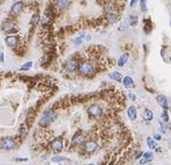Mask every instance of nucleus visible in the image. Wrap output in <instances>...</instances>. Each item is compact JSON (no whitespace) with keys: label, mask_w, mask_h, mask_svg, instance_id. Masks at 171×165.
I'll return each instance as SVG.
<instances>
[{"label":"nucleus","mask_w":171,"mask_h":165,"mask_svg":"<svg viewBox=\"0 0 171 165\" xmlns=\"http://www.w3.org/2000/svg\"><path fill=\"white\" fill-rule=\"evenodd\" d=\"M55 116H57V114H55L53 111L45 112V113L42 116L41 121H39V125H41V126H48V125H50V123L55 119Z\"/></svg>","instance_id":"obj_1"},{"label":"nucleus","mask_w":171,"mask_h":165,"mask_svg":"<svg viewBox=\"0 0 171 165\" xmlns=\"http://www.w3.org/2000/svg\"><path fill=\"white\" fill-rule=\"evenodd\" d=\"M79 72L81 73L82 75H91L94 73V67H92L91 64H88V63H84V64H81L79 66Z\"/></svg>","instance_id":"obj_2"},{"label":"nucleus","mask_w":171,"mask_h":165,"mask_svg":"<svg viewBox=\"0 0 171 165\" xmlns=\"http://www.w3.org/2000/svg\"><path fill=\"white\" fill-rule=\"evenodd\" d=\"M1 148L6 149V150L14 149L15 148V142L12 139H1Z\"/></svg>","instance_id":"obj_3"},{"label":"nucleus","mask_w":171,"mask_h":165,"mask_svg":"<svg viewBox=\"0 0 171 165\" xmlns=\"http://www.w3.org/2000/svg\"><path fill=\"white\" fill-rule=\"evenodd\" d=\"M22 9H23V3H21V1H17V3H15L13 6H12V8H11V14H12V15H17Z\"/></svg>","instance_id":"obj_4"},{"label":"nucleus","mask_w":171,"mask_h":165,"mask_svg":"<svg viewBox=\"0 0 171 165\" xmlns=\"http://www.w3.org/2000/svg\"><path fill=\"white\" fill-rule=\"evenodd\" d=\"M5 42H6L7 46H9V47H14V46H16V44H17V42H18V37H17V36H8V37H6Z\"/></svg>","instance_id":"obj_5"},{"label":"nucleus","mask_w":171,"mask_h":165,"mask_svg":"<svg viewBox=\"0 0 171 165\" xmlns=\"http://www.w3.org/2000/svg\"><path fill=\"white\" fill-rule=\"evenodd\" d=\"M88 111H89V114H91L94 117H98L102 114V110L98 105H91V106H89Z\"/></svg>","instance_id":"obj_6"},{"label":"nucleus","mask_w":171,"mask_h":165,"mask_svg":"<svg viewBox=\"0 0 171 165\" xmlns=\"http://www.w3.org/2000/svg\"><path fill=\"white\" fill-rule=\"evenodd\" d=\"M90 39V35H86V34H81V35H79L78 37L74 39V43H75L76 45H81L84 40H89Z\"/></svg>","instance_id":"obj_7"},{"label":"nucleus","mask_w":171,"mask_h":165,"mask_svg":"<svg viewBox=\"0 0 171 165\" xmlns=\"http://www.w3.org/2000/svg\"><path fill=\"white\" fill-rule=\"evenodd\" d=\"M14 30H15V24L13 22H5L2 24V31L5 33H12Z\"/></svg>","instance_id":"obj_8"},{"label":"nucleus","mask_w":171,"mask_h":165,"mask_svg":"<svg viewBox=\"0 0 171 165\" xmlns=\"http://www.w3.org/2000/svg\"><path fill=\"white\" fill-rule=\"evenodd\" d=\"M52 149L55 151V152H58V151L61 150V149H62V141H61V139H55L54 141H53Z\"/></svg>","instance_id":"obj_9"},{"label":"nucleus","mask_w":171,"mask_h":165,"mask_svg":"<svg viewBox=\"0 0 171 165\" xmlns=\"http://www.w3.org/2000/svg\"><path fill=\"white\" fill-rule=\"evenodd\" d=\"M76 68H79L78 61H75V60H69V63L67 64V69H68L71 73H73V72H75Z\"/></svg>","instance_id":"obj_10"},{"label":"nucleus","mask_w":171,"mask_h":165,"mask_svg":"<svg viewBox=\"0 0 171 165\" xmlns=\"http://www.w3.org/2000/svg\"><path fill=\"white\" fill-rule=\"evenodd\" d=\"M97 148V143L95 141H89L87 144H86V150L88 151V152H92V151H95Z\"/></svg>","instance_id":"obj_11"},{"label":"nucleus","mask_w":171,"mask_h":165,"mask_svg":"<svg viewBox=\"0 0 171 165\" xmlns=\"http://www.w3.org/2000/svg\"><path fill=\"white\" fill-rule=\"evenodd\" d=\"M153 160V153L151 152H145L143 153V158L140 160V164H146Z\"/></svg>","instance_id":"obj_12"},{"label":"nucleus","mask_w":171,"mask_h":165,"mask_svg":"<svg viewBox=\"0 0 171 165\" xmlns=\"http://www.w3.org/2000/svg\"><path fill=\"white\" fill-rule=\"evenodd\" d=\"M156 100H157V103H158L161 106H163V107H168V100H166V98L164 97L163 95H158L156 97Z\"/></svg>","instance_id":"obj_13"},{"label":"nucleus","mask_w":171,"mask_h":165,"mask_svg":"<svg viewBox=\"0 0 171 165\" xmlns=\"http://www.w3.org/2000/svg\"><path fill=\"white\" fill-rule=\"evenodd\" d=\"M127 114H128L131 120H135L136 119V109L134 106H129L127 110Z\"/></svg>","instance_id":"obj_14"},{"label":"nucleus","mask_w":171,"mask_h":165,"mask_svg":"<svg viewBox=\"0 0 171 165\" xmlns=\"http://www.w3.org/2000/svg\"><path fill=\"white\" fill-rule=\"evenodd\" d=\"M68 6V0H57V7L61 11H65Z\"/></svg>","instance_id":"obj_15"},{"label":"nucleus","mask_w":171,"mask_h":165,"mask_svg":"<svg viewBox=\"0 0 171 165\" xmlns=\"http://www.w3.org/2000/svg\"><path fill=\"white\" fill-rule=\"evenodd\" d=\"M153 117H154V114H153V111H150V110H146V111L142 112V118L146 121H150L153 119Z\"/></svg>","instance_id":"obj_16"},{"label":"nucleus","mask_w":171,"mask_h":165,"mask_svg":"<svg viewBox=\"0 0 171 165\" xmlns=\"http://www.w3.org/2000/svg\"><path fill=\"white\" fill-rule=\"evenodd\" d=\"M127 60H128V54L125 53V54H121L119 58V60H118V66H120V67H122V66L125 65V64L127 63Z\"/></svg>","instance_id":"obj_17"},{"label":"nucleus","mask_w":171,"mask_h":165,"mask_svg":"<svg viewBox=\"0 0 171 165\" xmlns=\"http://www.w3.org/2000/svg\"><path fill=\"white\" fill-rule=\"evenodd\" d=\"M122 82H124V86L126 87V88H131V87H133V79L129 76H125L124 80H122Z\"/></svg>","instance_id":"obj_18"},{"label":"nucleus","mask_w":171,"mask_h":165,"mask_svg":"<svg viewBox=\"0 0 171 165\" xmlns=\"http://www.w3.org/2000/svg\"><path fill=\"white\" fill-rule=\"evenodd\" d=\"M109 77L112 80H116V81H120V80H121V74L118 72H112L109 74Z\"/></svg>","instance_id":"obj_19"},{"label":"nucleus","mask_w":171,"mask_h":165,"mask_svg":"<svg viewBox=\"0 0 171 165\" xmlns=\"http://www.w3.org/2000/svg\"><path fill=\"white\" fill-rule=\"evenodd\" d=\"M31 67H32V63H31V61H28V63H25L23 66H21V67H20V70H21V72H24V70H29Z\"/></svg>","instance_id":"obj_20"},{"label":"nucleus","mask_w":171,"mask_h":165,"mask_svg":"<svg viewBox=\"0 0 171 165\" xmlns=\"http://www.w3.org/2000/svg\"><path fill=\"white\" fill-rule=\"evenodd\" d=\"M83 142V136L82 135H76V136H74L73 139V143L74 144H80Z\"/></svg>","instance_id":"obj_21"},{"label":"nucleus","mask_w":171,"mask_h":165,"mask_svg":"<svg viewBox=\"0 0 171 165\" xmlns=\"http://www.w3.org/2000/svg\"><path fill=\"white\" fill-rule=\"evenodd\" d=\"M38 21H39V15L38 14H35V15H32L31 20H30V23H31L32 26H36V24L38 23Z\"/></svg>","instance_id":"obj_22"},{"label":"nucleus","mask_w":171,"mask_h":165,"mask_svg":"<svg viewBox=\"0 0 171 165\" xmlns=\"http://www.w3.org/2000/svg\"><path fill=\"white\" fill-rule=\"evenodd\" d=\"M147 144H148V147H149L150 149H154V148H156V143H155L154 141H153L151 139H147Z\"/></svg>","instance_id":"obj_23"},{"label":"nucleus","mask_w":171,"mask_h":165,"mask_svg":"<svg viewBox=\"0 0 171 165\" xmlns=\"http://www.w3.org/2000/svg\"><path fill=\"white\" fill-rule=\"evenodd\" d=\"M140 6H141V11H142V12H147V4H146V0H140Z\"/></svg>","instance_id":"obj_24"},{"label":"nucleus","mask_w":171,"mask_h":165,"mask_svg":"<svg viewBox=\"0 0 171 165\" xmlns=\"http://www.w3.org/2000/svg\"><path fill=\"white\" fill-rule=\"evenodd\" d=\"M64 160H67V158L65 157H53L52 158V162L57 163V162H64Z\"/></svg>","instance_id":"obj_25"},{"label":"nucleus","mask_w":171,"mask_h":165,"mask_svg":"<svg viewBox=\"0 0 171 165\" xmlns=\"http://www.w3.org/2000/svg\"><path fill=\"white\" fill-rule=\"evenodd\" d=\"M162 118H163V121H164V122H166V121L169 120V117H168V113H166V111H164L163 113H162Z\"/></svg>","instance_id":"obj_26"},{"label":"nucleus","mask_w":171,"mask_h":165,"mask_svg":"<svg viewBox=\"0 0 171 165\" xmlns=\"http://www.w3.org/2000/svg\"><path fill=\"white\" fill-rule=\"evenodd\" d=\"M159 125H161V127L163 128V130H164V132H165V129H166V126H165V123H163V122H162V121H161V122H159Z\"/></svg>","instance_id":"obj_27"},{"label":"nucleus","mask_w":171,"mask_h":165,"mask_svg":"<svg viewBox=\"0 0 171 165\" xmlns=\"http://www.w3.org/2000/svg\"><path fill=\"white\" fill-rule=\"evenodd\" d=\"M136 3H138V0H132V1H131V7H133Z\"/></svg>","instance_id":"obj_28"},{"label":"nucleus","mask_w":171,"mask_h":165,"mask_svg":"<svg viewBox=\"0 0 171 165\" xmlns=\"http://www.w3.org/2000/svg\"><path fill=\"white\" fill-rule=\"evenodd\" d=\"M0 61H1V63H4V52H1V53H0Z\"/></svg>","instance_id":"obj_29"},{"label":"nucleus","mask_w":171,"mask_h":165,"mask_svg":"<svg viewBox=\"0 0 171 165\" xmlns=\"http://www.w3.org/2000/svg\"><path fill=\"white\" fill-rule=\"evenodd\" d=\"M129 98H131L132 100H135V95H133V94H129Z\"/></svg>","instance_id":"obj_30"},{"label":"nucleus","mask_w":171,"mask_h":165,"mask_svg":"<svg viewBox=\"0 0 171 165\" xmlns=\"http://www.w3.org/2000/svg\"><path fill=\"white\" fill-rule=\"evenodd\" d=\"M154 137L157 140V141H158V140H161V135H158V134H155V135H154Z\"/></svg>","instance_id":"obj_31"},{"label":"nucleus","mask_w":171,"mask_h":165,"mask_svg":"<svg viewBox=\"0 0 171 165\" xmlns=\"http://www.w3.org/2000/svg\"><path fill=\"white\" fill-rule=\"evenodd\" d=\"M0 1H1V3H2V1H4V0H0Z\"/></svg>","instance_id":"obj_32"},{"label":"nucleus","mask_w":171,"mask_h":165,"mask_svg":"<svg viewBox=\"0 0 171 165\" xmlns=\"http://www.w3.org/2000/svg\"><path fill=\"white\" fill-rule=\"evenodd\" d=\"M170 26H171V21H170Z\"/></svg>","instance_id":"obj_33"},{"label":"nucleus","mask_w":171,"mask_h":165,"mask_svg":"<svg viewBox=\"0 0 171 165\" xmlns=\"http://www.w3.org/2000/svg\"><path fill=\"white\" fill-rule=\"evenodd\" d=\"M90 165H94V164H90Z\"/></svg>","instance_id":"obj_34"},{"label":"nucleus","mask_w":171,"mask_h":165,"mask_svg":"<svg viewBox=\"0 0 171 165\" xmlns=\"http://www.w3.org/2000/svg\"><path fill=\"white\" fill-rule=\"evenodd\" d=\"M170 61H171V58H170Z\"/></svg>","instance_id":"obj_35"}]
</instances>
